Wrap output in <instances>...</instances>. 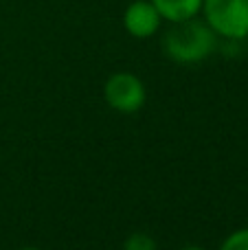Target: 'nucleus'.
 I'll use <instances>...</instances> for the list:
<instances>
[{
    "label": "nucleus",
    "mask_w": 248,
    "mask_h": 250,
    "mask_svg": "<svg viewBox=\"0 0 248 250\" xmlns=\"http://www.w3.org/2000/svg\"><path fill=\"white\" fill-rule=\"evenodd\" d=\"M218 46V33L207 24V20L189 18L183 22H174L163 38V48L167 57L178 64H198L207 60Z\"/></svg>",
    "instance_id": "1"
},
{
    "label": "nucleus",
    "mask_w": 248,
    "mask_h": 250,
    "mask_svg": "<svg viewBox=\"0 0 248 250\" xmlns=\"http://www.w3.org/2000/svg\"><path fill=\"white\" fill-rule=\"evenodd\" d=\"M205 20L227 40L248 38V0H202Z\"/></svg>",
    "instance_id": "2"
},
{
    "label": "nucleus",
    "mask_w": 248,
    "mask_h": 250,
    "mask_svg": "<svg viewBox=\"0 0 248 250\" xmlns=\"http://www.w3.org/2000/svg\"><path fill=\"white\" fill-rule=\"evenodd\" d=\"M105 101L117 112L132 114L145 104V86L136 75L132 73H117L105 82L103 88Z\"/></svg>",
    "instance_id": "3"
},
{
    "label": "nucleus",
    "mask_w": 248,
    "mask_h": 250,
    "mask_svg": "<svg viewBox=\"0 0 248 250\" xmlns=\"http://www.w3.org/2000/svg\"><path fill=\"white\" fill-rule=\"evenodd\" d=\"M161 13L152 4V0H134L123 13V24L132 38H152L161 26Z\"/></svg>",
    "instance_id": "4"
},
{
    "label": "nucleus",
    "mask_w": 248,
    "mask_h": 250,
    "mask_svg": "<svg viewBox=\"0 0 248 250\" xmlns=\"http://www.w3.org/2000/svg\"><path fill=\"white\" fill-rule=\"evenodd\" d=\"M152 4L158 9L161 18L169 22H183L189 18H196L202 9V0H152Z\"/></svg>",
    "instance_id": "5"
},
{
    "label": "nucleus",
    "mask_w": 248,
    "mask_h": 250,
    "mask_svg": "<svg viewBox=\"0 0 248 250\" xmlns=\"http://www.w3.org/2000/svg\"><path fill=\"white\" fill-rule=\"evenodd\" d=\"M123 250H156V242L145 233H134L127 237Z\"/></svg>",
    "instance_id": "6"
},
{
    "label": "nucleus",
    "mask_w": 248,
    "mask_h": 250,
    "mask_svg": "<svg viewBox=\"0 0 248 250\" xmlns=\"http://www.w3.org/2000/svg\"><path fill=\"white\" fill-rule=\"evenodd\" d=\"M220 250H248V229L235 230L233 235H228Z\"/></svg>",
    "instance_id": "7"
},
{
    "label": "nucleus",
    "mask_w": 248,
    "mask_h": 250,
    "mask_svg": "<svg viewBox=\"0 0 248 250\" xmlns=\"http://www.w3.org/2000/svg\"><path fill=\"white\" fill-rule=\"evenodd\" d=\"M183 250H205V248H200V246H187V248H183Z\"/></svg>",
    "instance_id": "8"
},
{
    "label": "nucleus",
    "mask_w": 248,
    "mask_h": 250,
    "mask_svg": "<svg viewBox=\"0 0 248 250\" xmlns=\"http://www.w3.org/2000/svg\"><path fill=\"white\" fill-rule=\"evenodd\" d=\"M22 250H40V248H22Z\"/></svg>",
    "instance_id": "9"
}]
</instances>
